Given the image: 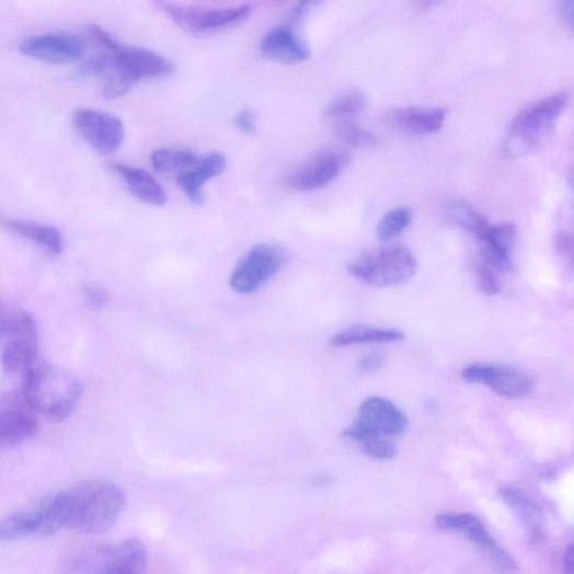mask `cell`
Listing matches in <instances>:
<instances>
[{
	"label": "cell",
	"instance_id": "cell-1",
	"mask_svg": "<svg viewBox=\"0 0 574 574\" xmlns=\"http://www.w3.org/2000/svg\"><path fill=\"white\" fill-rule=\"evenodd\" d=\"M66 495V528L84 535H103L114 528L125 505L126 496L107 481H87Z\"/></svg>",
	"mask_w": 574,
	"mask_h": 574
},
{
	"label": "cell",
	"instance_id": "cell-33",
	"mask_svg": "<svg viewBox=\"0 0 574 574\" xmlns=\"http://www.w3.org/2000/svg\"><path fill=\"white\" fill-rule=\"evenodd\" d=\"M234 125L244 134H254L257 128L256 116L252 110H243L234 117Z\"/></svg>",
	"mask_w": 574,
	"mask_h": 574
},
{
	"label": "cell",
	"instance_id": "cell-20",
	"mask_svg": "<svg viewBox=\"0 0 574 574\" xmlns=\"http://www.w3.org/2000/svg\"><path fill=\"white\" fill-rule=\"evenodd\" d=\"M227 165V159L218 152L202 157L199 162L177 176V184L187 198L196 205L204 204V186L220 175Z\"/></svg>",
	"mask_w": 574,
	"mask_h": 574
},
{
	"label": "cell",
	"instance_id": "cell-14",
	"mask_svg": "<svg viewBox=\"0 0 574 574\" xmlns=\"http://www.w3.org/2000/svg\"><path fill=\"white\" fill-rule=\"evenodd\" d=\"M73 125L90 146L102 154H114L123 146L124 124L110 113L79 110L73 115Z\"/></svg>",
	"mask_w": 574,
	"mask_h": 574
},
{
	"label": "cell",
	"instance_id": "cell-30",
	"mask_svg": "<svg viewBox=\"0 0 574 574\" xmlns=\"http://www.w3.org/2000/svg\"><path fill=\"white\" fill-rule=\"evenodd\" d=\"M334 134H336L342 141L356 149L372 147L378 141L374 133L346 119L340 120L334 125Z\"/></svg>",
	"mask_w": 574,
	"mask_h": 574
},
{
	"label": "cell",
	"instance_id": "cell-36",
	"mask_svg": "<svg viewBox=\"0 0 574 574\" xmlns=\"http://www.w3.org/2000/svg\"><path fill=\"white\" fill-rule=\"evenodd\" d=\"M85 295L94 306H103L108 300V294L100 286H88Z\"/></svg>",
	"mask_w": 574,
	"mask_h": 574
},
{
	"label": "cell",
	"instance_id": "cell-35",
	"mask_svg": "<svg viewBox=\"0 0 574 574\" xmlns=\"http://www.w3.org/2000/svg\"><path fill=\"white\" fill-rule=\"evenodd\" d=\"M382 363H384V358H382V355L379 353H371L367 356H365L359 363H358V369L363 374H371L382 366Z\"/></svg>",
	"mask_w": 574,
	"mask_h": 574
},
{
	"label": "cell",
	"instance_id": "cell-2",
	"mask_svg": "<svg viewBox=\"0 0 574 574\" xmlns=\"http://www.w3.org/2000/svg\"><path fill=\"white\" fill-rule=\"evenodd\" d=\"M23 392L36 413L53 422H64L77 410L82 386L71 371L36 360L24 372Z\"/></svg>",
	"mask_w": 574,
	"mask_h": 574
},
{
	"label": "cell",
	"instance_id": "cell-32",
	"mask_svg": "<svg viewBox=\"0 0 574 574\" xmlns=\"http://www.w3.org/2000/svg\"><path fill=\"white\" fill-rule=\"evenodd\" d=\"M475 280L478 289L485 296L494 297L502 291L498 272L483 261L475 266Z\"/></svg>",
	"mask_w": 574,
	"mask_h": 574
},
{
	"label": "cell",
	"instance_id": "cell-16",
	"mask_svg": "<svg viewBox=\"0 0 574 574\" xmlns=\"http://www.w3.org/2000/svg\"><path fill=\"white\" fill-rule=\"evenodd\" d=\"M349 162L351 157L346 151L325 150L314 156L287 177V185L302 191V193H310V191L321 188L337 179Z\"/></svg>",
	"mask_w": 574,
	"mask_h": 574
},
{
	"label": "cell",
	"instance_id": "cell-10",
	"mask_svg": "<svg viewBox=\"0 0 574 574\" xmlns=\"http://www.w3.org/2000/svg\"><path fill=\"white\" fill-rule=\"evenodd\" d=\"M307 15L302 8H295L289 20L273 27L263 36L260 45L261 54L266 59L280 65H300L308 61L311 50L298 31V25Z\"/></svg>",
	"mask_w": 574,
	"mask_h": 574
},
{
	"label": "cell",
	"instance_id": "cell-3",
	"mask_svg": "<svg viewBox=\"0 0 574 574\" xmlns=\"http://www.w3.org/2000/svg\"><path fill=\"white\" fill-rule=\"evenodd\" d=\"M106 45L110 59L103 93L107 100L123 97L139 80L163 78L175 72L173 62L151 50L120 44L110 34Z\"/></svg>",
	"mask_w": 574,
	"mask_h": 574
},
{
	"label": "cell",
	"instance_id": "cell-38",
	"mask_svg": "<svg viewBox=\"0 0 574 574\" xmlns=\"http://www.w3.org/2000/svg\"><path fill=\"white\" fill-rule=\"evenodd\" d=\"M563 574H573V546L570 544L563 558Z\"/></svg>",
	"mask_w": 574,
	"mask_h": 574
},
{
	"label": "cell",
	"instance_id": "cell-29",
	"mask_svg": "<svg viewBox=\"0 0 574 574\" xmlns=\"http://www.w3.org/2000/svg\"><path fill=\"white\" fill-rule=\"evenodd\" d=\"M413 214L407 207L391 210L377 226V236L381 242H390L399 237L412 222Z\"/></svg>",
	"mask_w": 574,
	"mask_h": 574
},
{
	"label": "cell",
	"instance_id": "cell-27",
	"mask_svg": "<svg viewBox=\"0 0 574 574\" xmlns=\"http://www.w3.org/2000/svg\"><path fill=\"white\" fill-rule=\"evenodd\" d=\"M200 156L187 150H158L151 158L154 170L162 174H177L194 168L200 160Z\"/></svg>",
	"mask_w": 574,
	"mask_h": 574
},
{
	"label": "cell",
	"instance_id": "cell-22",
	"mask_svg": "<svg viewBox=\"0 0 574 574\" xmlns=\"http://www.w3.org/2000/svg\"><path fill=\"white\" fill-rule=\"evenodd\" d=\"M447 116L441 107L405 106L394 110L390 120L397 127L413 134H428L439 130Z\"/></svg>",
	"mask_w": 574,
	"mask_h": 574
},
{
	"label": "cell",
	"instance_id": "cell-6",
	"mask_svg": "<svg viewBox=\"0 0 574 574\" xmlns=\"http://www.w3.org/2000/svg\"><path fill=\"white\" fill-rule=\"evenodd\" d=\"M62 528H66L65 492L42 497L0 520V541L47 537Z\"/></svg>",
	"mask_w": 574,
	"mask_h": 574
},
{
	"label": "cell",
	"instance_id": "cell-31",
	"mask_svg": "<svg viewBox=\"0 0 574 574\" xmlns=\"http://www.w3.org/2000/svg\"><path fill=\"white\" fill-rule=\"evenodd\" d=\"M366 106V97L359 91H352L334 100L325 110V116L331 119H342L359 114Z\"/></svg>",
	"mask_w": 574,
	"mask_h": 574
},
{
	"label": "cell",
	"instance_id": "cell-34",
	"mask_svg": "<svg viewBox=\"0 0 574 574\" xmlns=\"http://www.w3.org/2000/svg\"><path fill=\"white\" fill-rule=\"evenodd\" d=\"M553 245L555 251L564 256L572 257L573 254V238L572 233L566 230H560L553 238Z\"/></svg>",
	"mask_w": 574,
	"mask_h": 574
},
{
	"label": "cell",
	"instance_id": "cell-21",
	"mask_svg": "<svg viewBox=\"0 0 574 574\" xmlns=\"http://www.w3.org/2000/svg\"><path fill=\"white\" fill-rule=\"evenodd\" d=\"M501 496L521 521L532 539L541 538L544 529V514L541 506L526 492L513 485L503 486Z\"/></svg>",
	"mask_w": 574,
	"mask_h": 574
},
{
	"label": "cell",
	"instance_id": "cell-24",
	"mask_svg": "<svg viewBox=\"0 0 574 574\" xmlns=\"http://www.w3.org/2000/svg\"><path fill=\"white\" fill-rule=\"evenodd\" d=\"M4 226L51 255H60L65 250L64 237L56 227L23 220H7Z\"/></svg>",
	"mask_w": 574,
	"mask_h": 574
},
{
	"label": "cell",
	"instance_id": "cell-5",
	"mask_svg": "<svg viewBox=\"0 0 574 574\" xmlns=\"http://www.w3.org/2000/svg\"><path fill=\"white\" fill-rule=\"evenodd\" d=\"M570 101L566 91L555 92L515 116L507 134L504 151L509 158H519L535 151L553 129Z\"/></svg>",
	"mask_w": 574,
	"mask_h": 574
},
{
	"label": "cell",
	"instance_id": "cell-11",
	"mask_svg": "<svg viewBox=\"0 0 574 574\" xmlns=\"http://www.w3.org/2000/svg\"><path fill=\"white\" fill-rule=\"evenodd\" d=\"M468 384H481L506 399H519L530 394L535 379L528 372L506 365L472 364L461 371Z\"/></svg>",
	"mask_w": 574,
	"mask_h": 574
},
{
	"label": "cell",
	"instance_id": "cell-28",
	"mask_svg": "<svg viewBox=\"0 0 574 574\" xmlns=\"http://www.w3.org/2000/svg\"><path fill=\"white\" fill-rule=\"evenodd\" d=\"M446 214L452 222L469 231L477 238H480L490 225L487 219L480 211L461 200L450 202L446 206Z\"/></svg>",
	"mask_w": 574,
	"mask_h": 574
},
{
	"label": "cell",
	"instance_id": "cell-12",
	"mask_svg": "<svg viewBox=\"0 0 574 574\" xmlns=\"http://www.w3.org/2000/svg\"><path fill=\"white\" fill-rule=\"evenodd\" d=\"M38 421L24 392H9L0 397V448L21 446L37 434Z\"/></svg>",
	"mask_w": 574,
	"mask_h": 574
},
{
	"label": "cell",
	"instance_id": "cell-13",
	"mask_svg": "<svg viewBox=\"0 0 574 574\" xmlns=\"http://www.w3.org/2000/svg\"><path fill=\"white\" fill-rule=\"evenodd\" d=\"M436 523L440 529L459 532L480 547L500 570L508 573L517 570L514 558L491 536L480 517L470 513H446L438 515Z\"/></svg>",
	"mask_w": 574,
	"mask_h": 574
},
{
	"label": "cell",
	"instance_id": "cell-4",
	"mask_svg": "<svg viewBox=\"0 0 574 574\" xmlns=\"http://www.w3.org/2000/svg\"><path fill=\"white\" fill-rule=\"evenodd\" d=\"M38 331L24 309L0 301V365L7 374L25 372L36 360Z\"/></svg>",
	"mask_w": 574,
	"mask_h": 574
},
{
	"label": "cell",
	"instance_id": "cell-23",
	"mask_svg": "<svg viewBox=\"0 0 574 574\" xmlns=\"http://www.w3.org/2000/svg\"><path fill=\"white\" fill-rule=\"evenodd\" d=\"M114 169L123 177L130 193L140 202L157 207L168 203L164 187L150 172L125 164H115Z\"/></svg>",
	"mask_w": 574,
	"mask_h": 574
},
{
	"label": "cell",
	"instance_id": "cell-18",
	"mask_svg": "<svg viewBox=\"0 0 574 574\" xmlns=\"http://www.w3.org/2000/svg\"><path fill=\"white\" fill-rule=\"evenodd\" d=\"M147 563L146 546L137 539H128L103 552L94 574H141Z\"/></svg>",
	"mask_w": 574,
	"mask_h": 574
},
{
	"label": "cell",
	"instance_id": "cell-17",
	"mask_svg": "<svg viewBox=\"0 0 574 574\" xmlns=\"http://www.w3.org/2000/svg\"><path fill=\"white\" fill-rule=\"evenodd\" d=\"M355 423L389 438L403 435L409 425L406 415L394 403L377 397L361 403Z\"/></svg>",
	"mask_w": 574,
	"mask_h": 574
},
{
	"label": "cell",
	"instance_id": "cell-37",
	"mask_svg": "<svg viewBox=\"0 0 574 574\" xmlns=\"http://www.w3.org/2000/svg\"><path fill=\"white\" fill-rule=\"evenodd\" d=\"M573 10L574 3L571 0H563L558 4L559 15L570 30L573 28Z\"/></svg>",
	"mask_w": 574,
	"mask_h": 574
},
{
	"label": "cell",
	"instance_id": "cell-19",
	"mask_svg": "<svg viewBox=\"0 0 574 574\" xmlns=\"http://www.w3.org/2000/svg\"><path fill=\"white\" fill-rule=\"evenodd\" d=\"M480 241L482 261L498 273H508L513 269L512 251L516 241V227L513 223L489 225Z\"/></svg>",
	"mask_w": 574,
	"mask_h": 574
},
{
	"label": "cell",
	"instance_id": "cell-8",
	"mask_svg": "<svg viewBox=\"0 0 574 574\" xmlns=\"http://www.w3.org/2000/svg\"><path fill=\"white\" fill-rule=\"evenodd\" d=\"M285 261V253L278 246L260 244L253 248L232 271L231 289L239 295L260 290L283 268Z\"/></svg>",
	"mask_w": 574,
	"mask_h": 574
},
{
	"label": "cell",
	"instance_id": "cell-26",
	"mask_svg": "<svg viewBox=\"0 0 574 574\" xmlns=\"http://www.w3.org/2000/svg\"><path fill=\"white\" fill-rule=\"evenodd\" d=\"M344 437L359 445L365 454L378 460H390L397 454V448L389 437L371 433L355 422L345 429Z\"/></svg>",
	"mask_w": 574,
	"mask_h": 574
},
{
	"label": "cell",
	"instance_id": "cell-9",
	"mask_svg": "<svg viewBox=\"0 0 574 574\" xmlns=\"http://www.w3.org/2000/svg\"><path fill=\"white\" fill-rule=\"evenodd\" d=\"M158 5L176 25L195 34L242 25L252 16L254 11L251 4L213 10H198L172 3H159Z\"/></svg>",
	"mask_w": 574,
	"mask_h": 574
},
{
	"label": "cell",
	"instance_id": "cell-15",
	"mask_svg": "<svg viewBox=\"0 0 574 574\" xmlns=\"http://www.w3.org/2000/svg\"><path fill=\"white\" fill-rule=\"evenodd\" d=\"M84 51V41L66 32L34 35L21 44V53L25 57L53 65L78 61Z\"/></svg>",
	"mask_w": 574,
	"mask_h": 574
},
{
	"label": "cell",
	"instance_id": "cell-7",
	"mask_svg": "<svg viewBox=\"0 0 574 574\" xmlns=\"http://www.w3.org/2000/svg\"><path fill=\"white\" fill-rule=\"evenodd\" d=\"M357 279L374 286L390 287L409 282L417 271L415 256L404 246L370 251L348 265Z\"/></svg>",
	"mask_w": 574,
	"mask_h": 574
},
{
	"label": "cell",
	"instance_id": "cell-25",
	"mask_svg": "<svg viewBox=\"0 0 574 574\" xmlns=\"http://www.w3.org/2000/svg\"><path fill=\"white\" fill-rule=\"evenodd\" d=\"M405 334L398 330L354 325L330 340L331 347H348L361 344H391L404 341Z\"/></svg>",
	"mask_w": 574,
	"mask_h": 574
}]
</instances>
